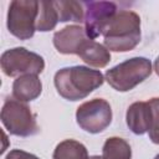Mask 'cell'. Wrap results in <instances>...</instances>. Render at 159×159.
<instances>
[{"label": "cell", "instance_id": "1", "mask_svg": "<svg viewBox=\"0 0 159 159\" xmlns=\"http://www.w3.org/2000/svg\"><path fill=\"white\" fill-rule=\"evenodd\" d=\"M104 82V76L99 70L87 66L63 67L55 73L53 84L57 93L67 101H80L86 98Z\"/></svg>", "mask_w": 159, "mask_h": 159}, {"label": "cell", "instance_id": "2", "mask_svg": "<svg viewBox=\"0 0 159 159\" xmlns=\"http://www.w3.org/2000/svg\"><path fill=\"white\" fill-rule=\"evenodd\" d=\"M140 17L132 10H119L103 32L104 46L113 52H128L140 41Z\"/></svg>", "mask_w": 159, "mask_h": 159}, {"label": "cell", "instance_id": "3", "mask_svg": "<svg viewBox=\"0 0 159 159\" xmlns=\"http://www.w3.org/2000/svg\"><path fill=\"white\" fill-rule=\"evenodd\" d=\"M152 62L147 57H132L104 73V80L118 92H128L152 75Z\"/></svg>", "mask_w": 159, "mask_h": 159}, {"label": "cell", "instance_id": "4", "mask_svg": "<svg viewBox=\"0 0 159 159\" xmlns=\"http://www.w3.org/2000/svg\"><path fill=\"white\" fill-rule=\"evenodd\" d=\"M40 1L14 0L10 2L6 16V26L11 35L19 40H29L36 31Z\"/></svg>", "mask_w": 159, "mask_h": 159}, {"label": "cell", "instance_id": "5", "mask_svg": "<svg viewBox=\"0 0 159 159\" xmlns=\"http://www.w3.org/2000/svg\"><path fill=\"white\" fill-rule=\"evenodd\" d=\"M0 118L5 129L12 135L30 137L39 132L36 116L26 103L14 97L4 102Z\"/></svg>", "mask_w": 159, "mask_h": 159}, {"label": "cell", "instance_id": "6", "mask_svg": "<svg viewBox=\"0 0 159 159\" xmlns=\"http://www.w3.org/2000/svg\"><path fill=\"white\" fill-rule=\"evenodd\" d=\"M0 65L4 75L20 77L24 75H40L45 68L43 57L25 47H14L2 52Z\"/></svg>", "mask_w": 159, "mask_h": 159}, {"label": "cell", "instance_id": "7", "mask_svg": "<svg viewBox=\"0 0 159 159\" xmlns=\"http://www.w3.org/2000/svg\"><path fill=\"white\" fill-rule=\"evenodd\" d=\"M113 113L109 102L103 98H93L82 103L76 111V122L87 133L103 132L112 123Z\"/></svg>", "mask_w": 159, "mask_h": 159}, {"label": "cell", "instance_id": "8", "mask_svg": "<svg viewBox=\"0 0 159 159\" xmlns=\"http://www.w3.org/2000/svg\"><path fill=\"white\" fill-rule=\"evenodd\" d=\"M84 5V30L91 40L103 35L106 27L117 14V5L112 1H86Z\"/></svg>", "mask_w": 159, "mask_h": 159}, {"label": "cell", "instance_id": "9", "mask_svg": "<svg viewBox=\"0 0 159 159\" xmlns=\"http://www.w3.org/2000/svg\"><path fill=\"white\" fill-rule=\"evenodd\" d=\"M89 37L81 25H68L53 34V46L63 55H78L80 48Z\"/></svg>", "mask_w": 159, "mask_h": 159}, {"label": "cell", "instance_id": "10", "mask_svg": "<svg viewBox=\"0 0 159 159\" xmlns=\"http://www.w3.org/2000/svg\"><path fill=\"white\" fill-rule=\"evenodd\" d=\"M125 122L132 133L143 135L149 132L152 123V109L148 102L132 103L125 113Z\"/></svg>", "mask_w": 159, "mask_h": 159}, {"label": "cell", "instance_id": "11", "mask_svg": "<svg viewBox=\"0 0 159 159\" xmlns=\"http://www.w3.org/2000/svg\"><path fill=\"white\" fill-rule=\"evenodd\" d=\"M42 93V82L37 75H24L12 82V97L24 103L35 101Z\"/></svg>", "mask_w": 159, "mask_h": 159}, {"label": "cell", "instance_id": "12", "mask_svg": "<svg viewBox=\"0 0 159 159\" xmlns=\"http://www.w3.org/2000/svg\"><path fill=\"white\" fill-rule=\"evenodd\" d=\"M77 56L84 63L96 68H103L111 61V51L104 45L91 39L82 45Z\"/></svg>", "mask_w": 159, "mask_h": 159}, {"label": "cell", "instance_id": "13", "mask_svg": "<svg viewBox=\"0 0 159 159\" xmlns=\"http://www.w3.org/2000/svg\"><path fill=\"white\" fill-rule=\"evenodd\" d=\"M52 159H89V157L87 148L81 142L65 139L56 145Z\"/></svg>", "mask_w": 159, "mask_h": 159}, {"label": "cell", "instance_id": "14", "mask_svg": "<svg viewBox=\"0 0 159 159\" xmlns=\"http://www.w3.org/2000/svg\"><path fill=\"white\" fill-rule=\"evenodd\" d=\"M55 6L58 12L60 22H82L84 20V5L81 1L60 0L55 1Z\"/></svg>", "mask_w": 159, "mask_h": 159}, {"label": "cell", "instance_id": "15", "mask_svg": "<svg viewBox=\"0 0 159 159\" xmlns=\"http://www.w3.org/2000/svg\"><path fill=\"white\" fill-rule=\"evenodd\" d=\"M58 19V12L55 6V1H40L39 16L36 21V31L47 32L56 27Z\"/></svg>", "mask_w": 159, "mask_h": 159}, {"label": "cell", "instance_id": "16", "mask_svg": "<svg viewBox=\"0 0 159 159\" xmlns=\"http://www.w3.org/2000/svg\"><path fill=\"white\" fill-rule=\"evenodd\" d=\"M102 157L104 159H132V148L125 139L111 137L103 144Z\"/></svg>", "mask_w": 159, "mask_h": 159}, {"label": "cell", "instance_id": "17", "mask_svg": "<svg viewBox=\"0 0 159 159\" xmlns=\"http://www.w3.org/2000/svg\"><path fill=\"white\" fill-rule=\"evenodd\" d=\"M152 109V123L149 128V139L154 144H159V97H153L148 101Z\"/></svg>", "mask_w": 159, "mask_h": 159}, {"label": "cell", "instance_id": "18", "mask_svg": "<svg viewBox=\"0 0 159 159\" xmlns=\"http://www.w3.org/2000/svg\"><path fill=\"white\" fill-rule=\"evenodd\" d=\"M5 159H40V158L36 157L35 154H31L21 149H12L6 154Z\"/></svg>", "mask_w": 159, "mask_h": 159}, {"label": "cell", "instance_id": "19", "mask_svg": "<svg viewBox=\"0 0 159 159\" xmlns=\"http://www.w3.org/2000/svg\"><path fill=\"white\" fill-rule=\"evenodd\" d=\"M154 71H155V73L159 76V56L155 58V61H154Z\"/></svg>", "mask_w": 159, "mask_h": 159}, {"label": "cell", "instance_id": "20", "mask_svg": "<svg viewBox=\"0 0 159 159\" xmlns=\"http://www.w3.org/2000/svg\"><path fill=\"white\" fill-rule=\"evenodd\" d=\"M89 159H104V158L99 157V155H92V157H89Z\"/></svg>", "mask_w": 159, "mask_h": 159}, {"label": "cell", "instance_id": "21", "mask_svg": "<svg viewBox=\"0 0 159 159\" xmlns=\"http://www.w3.org/2000/svg\"><path fill=\"white\" fill-rule=\"evenodd\" d=\"M154 159H159V154H157V155L154 157Z\"/></svg>", "mask_w": 159, "mask_h": 159}]
</instances>
